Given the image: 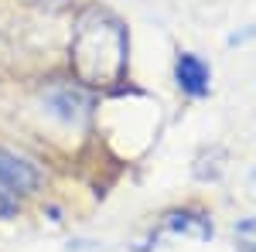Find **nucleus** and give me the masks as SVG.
Segmentation results:
<instances>
[{
    "mask_svg": "<svg viewBox=\"0 0 256 252\" xmlns=\"http://www.w3.org/2000/svg\"><path fill=\"white\" fill-rule=\"evenodd\" d=\"M68 61L82 85H120L130 68V34L126 24L106 7H86L76 17L68 41Z\"/></svg>",
    "mask_w": 256,
    "mask_h": 252,
    "instance_id": "1",
    "label": "nucleus"
},
{
    "mask_svg": "<svg viewBox=\"0 0 256 252\" xmlns=\"http://www.w3.org/2000/svg\"><path fill=\"white\" fill-rule=\"evenodd\" d=\"M44 106H48L52 116L65 119V123H79V119L89 116L92 99L82 89V82H62V85H52L44 92Z\"/></svg>",
    "mask_w": 256,
    "mask_h": 252,
    "instance_id": "2",
    "label": "nucleus"
},
{
    "mask_svg": "<svg viewBox=\"0 0 256 252\" xmlns=\"http://www.w3.org/2000/svg\"><path fill=\"white\" fill-rule=\"evenodd\" d=\"M0 181L10 184L18 194H34L41 184V171L28 160V157L14 154L7 147H0Z\"/></svg>",
    "mask_w": 256,
    "mask_h": 252,
    "instance_id": "3",
    "label": "nucleus"
},
{
    "mask_svg": "<svg viewBox=\"0 0 256 252\" xmlns=\"http://www.w3.org/2000/svg\"><path fill=\"white\" fill-rule=\"evenodd\" d=\"M174 78L181 85V92H188L192 99H202L212 92V68L198 58L195 51H181L174 61Z\"/></svg>",
    "mask_w": 256,
    "mask_h": 252,
    "instance_id": "4",
    "label": "nucleus"
},
{
    "mask_svg": "<svg viewBox=\"0 0 256 252\" xmlns=\"http://www.w3.org/2000/svg\"><path fill=\"white\" fill-rule=\"evenodd\" d=\"M171 232L178 235H192V239H198V242H208L212 239V218L208 215L195 212V208H181V212H171L168 215V222H164Z\"/></svg>",
    "mask_w": 256,
    "mask_h": 252,
    "instance_id": "5",
    "label": "nucleus"
},
{
    "mask_svg": "<svg viewBox=\"0 0 256 252\" xmlns=\"http://www.w3.org/2000/svg\"><path fill=\"white\" fill-rule=\"evenodd\" d=\"M232 239L239 252H256V218H239L232 225Z\"/></svg>",
    "mask_w": 256,
    "mask_h": 252,
    "instance_id": "6",
    "label": "nucleus"
},
{
    "mask_svg": "<svg viewBox=\"0 0 256 252\" xmlns=\"http://www.w3.org/2000/svg\"><path fill=\"white\" fill-rule=\"evenodd\" d=\"M18 212H20V194L0 181V218H14Z\"/></svg>",
    "mask_w": 256,
    "mask_h": 252,
    "instance_id": "7",
    "label": "nucleus"
},
{
    "mask_svg": "<svg viewBox=\"0 0 256 252\" xmlns=\"http://www.w3.org/2000/svg\"><path fill=\"white\" fill-rule=\"evenodd\" d=\"M250 194H253V201H256V171L250 174Z\"/></svg>",
    "mask_w": 256,
    "mask_h": 252,
    "instance_id": "8",
    "label": "nucleus"
}]
</instances>
